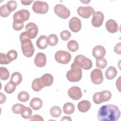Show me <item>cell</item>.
Instances as JSON below:
<instances>
[{"instance_id":"1","label":"cell","mask_w":121,"mask_h":121,"mask_svg":"<svg viewBox=\"0 0 121 121\" xmlns=\"http://www.w3.org/2000/svg\"><path fill=\"white\" fill-rule=\"evenodd\" d=\"M121 116L119 108L113 104H106L98 111L97 118L100 121H116Z\"/></svg>"},{"instance_id":"2","label":"cell","mask_w":121,"mask_h":121,"mask_svg":"<svg viewBox=\"0 0 121 121\" xmlns=\"http://www.w3.org/2000/svg\"><path fill=\"white\" fill-rule=\"evenodd\" d=\"M19 39L21 43V49L23 55L28 58L32 57L34 53L35 48L26 32L21 33Z\"/></svg>"},{"instance_id":"3","label":"cell","mask_w":121,"mask_h":121,"mask_svg":"<svg viewBox=\"0 0 121 121\" xmlns=\"http://www.w3.org/2000/svg\"><path fill=\"white\" fill-rule=\"evenodd\" d=\"M72 64L80 69L88 70L92 68L93 63L91 60L84 55H78L75 57Z\"/></svg>"},{"instance_id":"4","label":"cell","mask_w":121,"mask_h":121,"mask_svg":"<svg viewBox=\"0 0 121 121\" xmlns=\"http://www.w3.org/2000/svg\"><path fill=\"white\" fill-rule=\"evenodd\" d=\"M82 71L81 69L77 67L72 64L71 65V69L69 70L66 74V77L70 82H78L82 78Z\"/></svg>"},{"instance_id":"5","label":"cell","mask_w":121,"mask_h":121,"mask_svg":"<svg viewBox=\"0 0 121 121\" xmlns=\"http://www.w3.org/2000/svg\"><path fill=\"white\" fill-rule=\"evenodd\" d=\"M112 97V93L108 90H104L102 92H96L93 96L94 102L97 104L103 102L108 101Z\"/></svg>"},{"instance_id":"6","label":"cell","mask_w":121,"mask_h":121,"mask_svg":"<svg viewBox=\"0 0 121 121\" xmlns=\"http://www.w3.org/2000/svg\"><path fill=\"white\" fill-rule=\"evenodd\" d=\"M54 57L55 60L58 63L66 64L70 61L71 59V55L68 52L60 50L55 53Z\"/></svg>"},{"instance_id":"7","label":"cell","mask_w":121,"mask_h":121,"mask_svg":"<svg viewBox=\"0 0 121 121\" xmlns=\"http://www.w3.org/2000/svg\"><path fill=\"white\" fill-rule=\"evenodd\" d=\"M30 13L27 9H21L15 12L13 15V22L15 23H23L24 21L28 20Z\"/></svg>"},{"instance_id":"8","label":"cell","mask_w":121,"mask_h":121,"mask_svg":"<svg viewBox=\"0 0 121 121\" xmlns=\"http://www.w3.org/2000/svg\"><path fill=\"white\" fill-rule=\"evenodd\" d=\"M32 9L34 12L38 14H45L49 10L48 4L44 2L39 0L35 1L33 5Z\"/></svg>"},{"instance_id":"9","label":"cell","mask_w":121,"mask_h":121,"mask_svg":"<svg viewBox=\"0 0 121 121\" xmlns=\"http://www.w3.org/2000/svg\"><path fill=\"white\" fill-rule=\"evenodd\" d=\"M54 11L55 13L62 19H66L70 15L69 10L62 4L56 5L54 8Z\"/></svg>"},{"instance_id":"10","label":"cell","mask_w":121,"mask_h":121,"mask_svg":"<svg viewBox=\"0 0 121 121\" xmlns=\"http://www.w3.org/2000/svg\"><path fill=\"white\" fill-rule=\"evenodd\" d=\"M94 12V9L90 6L79 7L77 9L78 15L84 18H89L91 15H93Z\"/></svg>"},{"instance_id":"11","label":"cell","mask_w":121,"mask_h":121,"mask_svg":"<svg viewBox=\"0 0 121 121\" xmlns=\"http://www.w3.org/2000/svg\"><path fill=\"white\" fill-rule=\"evenodd\" d=\"M104 15L101 11H95L91 20L92 25L95 27H100L103 23Z\"/></svg>"},{"instance_id":"12","label":"cell","mask_w":121,"mask_h":121,"mask_svg":"<svg viewBox=\"0 0 121 121\" xmlns=\"http://www.w3.org/2000/svg\"><path fill=\"white\" fill-rule=\"evenodd\" d=\"M91 79L95 84L99 85L101 84L104 79L102 71L98 69H94L91 73Z\"/></svg>"},{"instance_id":"13","label":"cell","mask_w":121,"mask_h":121,"mask_svg":"<svg viewBox=\"0 0 121 121\" xmlns=\"http://www.w3.org/2000/svg\"><path fill=\"white\" fill-rule=\"evenodd\" d=\"M26 32L30 39H34L36 37L38 33V28L36 24L30 22L26 26Z\"/></svg>"},{"instance_id":"14","label":"cell","mask_w":121,"mask_h":121,"mask_svg":"<svg viewBox=\"0 0 121 121\" xmlns=\"http://www.w3.org/2000/svg\"><path fill=\"white\" fill-rule=\"evenodd\" d=\"M69 27L73 32H79L81 28V20L77 17H72L69 21Z\"/></svg>"},{"instance_id":"15","label":"cell","mask_w":121,"mask_h":121,"mask_svg":"<svg viewBox=\"0 0 121 121\" xmlns=\"http://www.w3.org/2000/svg\"><path fill=\"white\" fill-rule=\"evenodd\" d=\"M68 94L69 96L74 100H78L80 99L82 96L80 88L76 86H72L70 88L68 91Z\"/></svg>"},{"instance_id":"16","label":"cell","mask_w":121,"mask_h":121,"mask_svg":"<svg viewBox=\"0 0 121 121\" xmlns=\"http://www.w3.org/2000/svg\"><path fill=\"white\" fill-rule=\"evenodd\" d=\"M106 53L104 48L101 45H96L92 50V54L96 59H100L104 58Z\"/></svg>"},{"instance_id":"17","label":"cell","mask_w":121,"mask_h":121,"mask_svg":"<svg viewBox=\"0 0 121 121\" xmlns=\"http://www.w3.org/2000/svg\"><path fill=\"white\" fill-rule=\"evenodd\" d=\"M35 64L38 67H43L46 63V57L43 52H39L36 54L34 60Z\"/></svg>"},{"instance_id":"18","label":"cell","mask_w":121,"mask_h":121,"mask_svg":"<svg viewBox=\"0 0 121 121\" xmlns=\"http://www.w3.org/2000/svg\"><path fill=\"white\" fill-rule=\"evenodd\" d=\"M107 30L111 33H115L118 31L119 26L117 23L113 19L108 20L105 23Z\"/></svg>"},{"instance_id":"19","label":"cell","mask_w":121,"mask_h":121,"mask_svg":"<svg viewBox=\"0 0 121 121\" xmlns=\"http://www.w3.org/2000/svg\"><path fill=\"white\" fill-rule=\"evenodd\" d=\"M40 81L44 86H49L52 85L53 81V76L49 74L46 73L40 78Z\"/></svg>"},{"instance_id":"20","label":"cell","mask_w":121,"mask_h":121,"mask_svg":"<svg viewBox=\"0 0 121 121\" xmlns=\"http://www.w3.org/2000/svg\"><path fill=\"white\" fill-rule=\"evenodd\" d=\"M91 103L89 101L83 100L78 103V108L81 112H86L91 108Z\"/></svg>"},{"instance_id":"21","label":"cell","mask_w":121,"mask_h":121,"mask_svg":"<svg viewBox=\"0 0 121 121\" xmlns=\"http://www.w3.org/2000/svg\"><path fill=\"white\" fill-rule=\"evenodd\" d=\"M36 46L40 49H44L48 46L47 37L46 35H41L36 41Z\"/></svg>"},{"instance_id":"22","label":"cell","mask_w":121,"mask_h":121,"mask_svg":"<svg viewBox=\"0 0 121 121\" xmlns=\"http://www.w3.org/2000/svg\"><path fill=\"white\" fill-rule=\"evenodd\" d=\"M30 106L34 110H39L43 105L42 100L37 97H35L31 99L29 104Z\"/></svg>"},{"instance_id":"23","label":"cell","mask_w":121,"mask_h":121,"mask_svg":"<svg viewBox=\"0 0 121 121\" xmlns=\"http://www.w3.org/2000/svg\"><path fill=\"white\" fill-rule=\"evenodd\" d=\"M117 71L116 68L112 66L109 67L107 68L105 73L106 78L109 80L113 79L117 75Z\"/></svg>"},{"instance_id":"24","label":"cell","mask_w":121,"mask_h":121,"mask_svg":"<svg viewBox=\"0 0 121 121\" xmlns=\"http://www.w3.org/2000/svg\"><path fill=\"white\" fill-rule=\"evenodd\" d=\"M22 80V77L21 74L18 72H14L11 77L10 81L12 82L16 86H17L20 84Z\"/></svg>"},{"instance_id":"25","label":"cell","mask_w":121,"mask_h":121,"mask_svg":"<svg viewBox=\"0 0 121 121\" xmlns=\"http://www.w3.org/2000/svg\"><path fill=\"white\" fill-rule=\"evenodd\" d=\"M44 86L42 85L40 78H36L35 79L32 83V88L33 90L35 92L40 91Z\"/></svg>"},{"instance_id":"26","label":"cell","mask_w":121,"mask_h":121,"mask_svg":"<svg viewBox=\"0 0 121 121\" xmlns=\"http://www.w3.org/2000/svg\"><path fill=\"white\" fill-rule=\"evenodd\" d=\"M74 105L71 103H67L63 106V111L64 113L67 114H71L74 112Z\"/></svg>"},{"instance_id":"27","label":"cell","mask_w":121,"mask_h":121,"mask_svg":"<svg viewBox=\"0 0 121 121\" xmlns=\"http://www.w3.org/2000/svg\"><path fill=\"white\" fill-rule=\"evenodd\" d=\"M68 49L72 52H74L78 50L79 48L78 43L75 40H70L67 43Z\"/></svg>"},{"instance_id":"28","label":"cell","mask_w":121,"mask_h":121,"mask_svg":"<svg viewBox=\"0 0 121 121\" xmlns=\"http://www.w3.org/2000/svg\"><path fill=\"white\" fill-rule=\"evenodd\" d=\"M32 111L29 107H24L21 112V115L22 118L28 119L32 117Z\"/></svg>"},{"instance_id":"29","label":"cell","mask_w":121,"mask_h":121,"mask_svg":"<svg viewBox=\"0 0 121 121\" xmlns=\"http://www.w3.org/2000/svg\"><path fill=\"white\" fill-rule=\"evenodd\" d=\"M58 42L57 36L55 34H51L47 37L48 44L51 46H55Z\"/></svg>"},{"instance_id":"30","label":"cell","mask_w":121,"mask_h":121,"mask_svg":"<svg viewBox=\"0 0 121 121\" xmlns=\"http://www.w3.org/2000/svg\"><path fill=\"white\" fill-rule=\"evenodd\" d=\"M50 114L54 118L59 117L61 114V109L57 106H53L50 109Z\"/></svg>"},{"instance_id":"31","label":"cell","mask_w":121,"mask_h":121,"mask_svg":"<svg viewBox=\"0 0 121 121\" xmlns=\"http://www.w3.org/2000/svg\"><path fill=\"white\" fill-rule=\"evenodd\" d=\"M9 77V70L5 67H1L0 68V78L2 80H7Z\"/></svg>"},{"instance_id":"32","label":"cell","mask_w":121,"mask_h":121,"mask_svg":"<svg viewBox=\"0 0 121 121\" xmlns=\"http://www.w3.org/2000/svg\"><path fill=\"white\" fill-rule=\"evenodd\" d=\"M16 86L11 81L7 83L4 87L5 91L8 94H11L13 93L16 89Z\"/></svg>"},{"instance_id":"33","label":"cell","mask_w":121,"mask_h":121,"mask_svg":"<svg viewBox=\"0 0 121 121\" xmlns=\"http://www.w3.org/2000/svg\"><path fill=\"white\" fill-rule=\"evenodd\" d=\"M17 98L20 101L25 102L29 100V95L27 92L25 91H22L18 94Z\"/></svg>"},{"instance_id":"34","label":"cell","mask_w":121,"mask_h":121,"mask_svg":"<svg viewBox=\"0 0 121 121\" xmlns=\"http://www.w3.org/2000/svg\"><path fill=\"white\" fill-rule=\"evenodd\" d=\"M10 12L6 4L3 5L0 8V15L2 17H6L10 15Z\"/></svg>"},{"instance_id":"35","label":"cell","mask_w":121,"mask_h":121,"mask_svg":"<svg viewBox=\"0 0 121 121\" xmlns=\"http://www.w3.org/2000/svg\"><path fill=\"white\" fill-rule=\"evenodd\" d=\"M95 63H96V66L98 68L104 69L107 66V62L104 58H103L100 59H96Z\"/></svg>"},{"instance_id":"36","label":"cell","mask_w":121,"mask_h":121,"mask_svg":"<svg viewBox=\"0 0 121 121\" xmlns=\"http://www.w3.org/2000/svg\"><path fill=\"white\" fill-rule=\"evenodd\" d=\"M25 106L21 104H16L12 107V112L15 114H21L22 110Z\"/></svg>"},{"instance_id":"37","label":"cell","mask_w":121,"mask_h":121,"mask_svg":"<svg viewBox=\"0 0 121 121\" xmlns=\"http://www.w3.org/2000/svg\"><path fill=\"white\" fill-rule=\"evenodd\" d=\"M6 56L8 60L11 62L17 59V53L15 50H12L8 52L6 54Z\"/></svg>"},{"instance_id":"38","label":"cell","mask_w":121,"mask_h":121,"mask_svg":"<svg viewBox=\"0 0 121 121\" xmlns=\"http://www.w3.org/2000/svg\"><path fill=\"white\" fill-rule=\"evenodd\" d=\"M6 5L10 12L14 11L17 9V2L15 0L9 1L7 3Z\"/></svg>"},{"instance_id":"39","label":"cell","mask_w":121,"mask_h":121,"mask_svg":"<svg viewBox=\"0 0 121 121\" xmlns=\"http://www.w3.org/2000/svg\"><path fill=\"white\" fill-rule=\"evenodd\" d=\"M60 36L63 41L68 40L71 37V33L68 30H63L60 34Z\"/></svg>"},{"instance_id":"40","label":"cell","mask_w":121,"mask_h":121,"mask_svg":"<svg viewBox=\"0 0 121 121\" xmlns=\"http://www.w3.org/2000/svg\"><path fill=\"white\" fill-rule=\"evenodd\" d=\"M10 61L8 60L6 54L3 53H0V64H8Z\"/></svg>"},{"instance_id":"41","label":"cell","mask_w":121,"mask_h":121,"mask_svg":"<svg viewBox=\"0 0 121 121\" xmlns=\"http://www.w3.org/2000/svg\"><path fill=\"white\" fill-rule=\"evenodd\" d=\"M13 27L14 29H15L16 31H19L21 30L24 26V23H15V22H13Z\"/></svg>"},{"instance_id":"42","label":"cell","mask_w":121,"mask_h":121,"mask_svg":"<svg viewBox=\"0 0 121 121\" xmlns=\"http://www.w3.org/2000/svg\"><path fill=\"white\" fill-rule=\"evenodd\" d=\"M114 52L118 54H121V43H117L114 48Z\"/></svg>"},{"instance_id":"43","label":"cell","mask_w":121,"mask_h":121,"mask_svg":"<svg viewBox=\"0 0 121 121\" xmlns=\"http://www.w3.org/2000/svg\"><path fill=\"white\" fill-rule=\"evenodd\" d=\"M30 121H43V118L39 115H34L30 118Z\"/></svg>"},{"instance_id":"44","label":"cell","mask_w":121,"mask_h":121,"mask_svg":"<svg viewBox=\"0 0 121 121\" xmlns=\"http://www.w3.org/2000/svg\"><path fill=\"white\" fill-rule=\"evenodd\" d=\"M0 104H2L3 103H4L6 101V97L5 95L4 94H3L2 93H0Z\"/></svg>"},{"instance_id":"45","label":"cell","mask_w":121,"mask_h":121,"mask_svg":"<svg viewBox=\"0 0 121 121\" xmlns=\"http://www.w3.org/2000/svg\"><path fill=\"white\" fill-rule=\"evenodd\" d=\"M33 2V0H21L22 4L24 5H29Z\"/></svg>"},{"instance_id":"46","label":"cell","mask_w":121,"mask_h":121,"mask_svg":"<svg viewBox=\"0 0 121 121\" xmlns=\"http://www.w3.org/2000/svg\"><path fill=\"white\" fill-rule=\"evenodd\" d=\"M63 120H70V121H71V119H70V117H68V116H64V117H63L62 119H61V121H63Z\"/></svg>"}]
</instances>
